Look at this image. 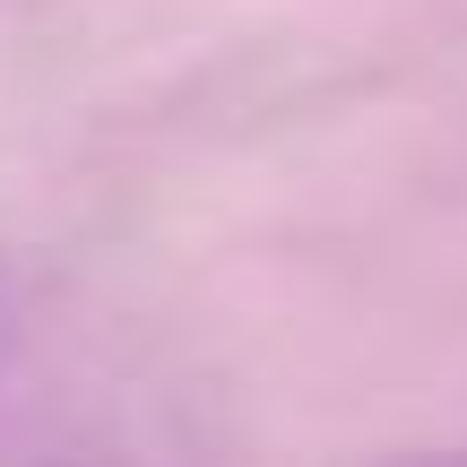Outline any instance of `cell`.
Here are the masks:
<instances>
[{
	"label": "cell",
	"mask_w": 467,
	"mask_h": 467,
	"mask_svg": "<svg viewBox=\"0 0 467 467\" xmlns=\"http://www.w3.org/2000/svg\"><path fill=\"white\" fill-rule=\"evenodd\" d=\"M17 329H26V303H17V268L0 260V372H9V355H17Z\"/></svg>",
	"instance_id": "obj_1"
}]
</instances>
